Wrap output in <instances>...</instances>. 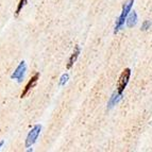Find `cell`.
<instances>
[{
  "instance_id": "obj_3",
  "label": "cell",
  "mask_w": 152,
  "mask_h": 152,
  "mask_svg": "<svg viewBox=\"0 0 152 152\" xmlns=\"http://www.w3.org/2000/svg\"><path fill=\"white\" fill-rule=\"evenodd\" d=\"M130 77H131V69L126 68L121 72L119 77V80H118V86H117V91L119 94H122V91H124V88L127 87L128 83H129Z\"/></svg>"
},
{
  "instance_id": "obj_2",
  "label": "cell",
  "mask_w": 152,
  "mask_h": 152,
  "mask_svg": "<svg viewBox=\"0 0 152 152\" xmlns=\"http://www.w3.org/2000/svg\"><path fill=\"white\" fill-rule=\"evenodd\" d=\"M41 130H42L41 124H35V126L32 128V130L29 132L28 136H27V140H26V144H25L26 148H30L32 145L35 144L38 135L41 133Z\"/></svg>"
},
{
  "instance_id": "obj_7",
  "label": "cell",
  "mask_w": 152,
  "mask_h": 152,
  "mask_svg": "<svg viewBox=\"0 0 152 152\" xmlns=\"http://www.w3.org/2000/svg\"><path fill=\"white\" fill-rule=\"evenodd\" d=\"M80 53H81V49H80V47H79V46H76L74 53L70 56V58H69V60H68V63H67V65H66V68L70 69L71 67L74 66L75 62L77 61V58H79V54H80Z\"/></svg>"
},
{
  "instance_id": "obj_9",
  "label": "cell",
  "mask_w": 152,
  "mask_h": 152,
  "mask_svg": "<svg viewBox=\"0 0 152 152\" xmlns=\"http://www.w3.org/2000/svg\"><path fill=\"white\" fill-rule=\"evenodd\" d=\"M27 2H28V0H19V2H18V4H17V8H16V10H15V17H17V16L19 15V13L21 12L23 7L27 4Z\"/></svg>"
},
{
  "instance_id": "obj_1",
  "label": "cell",
  "mask_w": 152,
  "mask_h": 152,
  "mask_svg": "<svg viewBox=\"0 0 152 152\" xmlns=\"http://www.w3.org/2000/svg\"><path fill=\"white\" fill-rule=\"evenodd\" d=\"M133 3H134V0H128L127 2L124 3V7H122V11L121 14L116 20V25H115V29H114V33H118V31L122 28V26L124 25V21L127 20V17L129 15V13L131 12V9L133 7Z\"/></svg>"
},
{
  "instance_id": "obj_8",
  "label": "cell",
  "mask_w": 152,
  "mask_h": 152,
  "mask_svg": "<svg viewBox=\"0 0 152 152\" xmlns=\"http://www.w3.org/2000/svg\"><path fill=\"white\" fill-rule=\"evenodd\" d=\"M126 23H127L128 28H132V27H134L137 23V13L135 12V11L129 13V15H128V17H127V20H126Z\"/></svg>"
},
{
  "instance_id": "obj_12",
  "label": "cell",
  "mask_w": 152,
  "mask_h": 152,
  "mask_svg": "<svg viewBox=\"0 0 152 152\" xmlns=\"http://www.w3.org/2000/svg\"><path fill=\"white\" fill-rule=\"evenodd\" d=\"M3 144H4V142H3V140H1V142H0V147H2Z\"/></svg>"
},
{
  "instance_id": "obj_6",
  "label": "cell",
  "mask_w": 152,
  "mask_h": 152,
  "mask_svg": "<svg viewBox=\"0 0 152 152\" xmlns=\"http://www.w3.org/2000/svg\"><path fill=\"white\" fill-rule=\"evenodd\" d=\"M121 100H122V94H119L117 91H114V93L112 94V96L110 97V100L107 101V110L113 109V107H114L116 104L119 103Z\"/></svg>"
},
{
  "instance_id": "obj_10",
  "label": "cell",
  "mask_w": 152,
  "mask_h": 152,
  "mask_svg": "<svg viewBox=\"0 0 152 152\" xmlns=\"http://www.w3.org/2000/svg\"><path fill=\"white\" fill-rule=\"evenodd\" d=\"M68 79H69V75L68 74H64L63 76L61 77V80H60V83H58V85H60V86H64V85L67 83Z\"/></svg>"
},
{
  "instance_id": "obj_4",
  "label": "cell",
  "mask_w": 152,
  "mask_h": 152,
  "mask_svg": "<svg viewBox=\"0 0 152 152\" xmlns=\"http://www.w3.org/2000/svg\"><path fill=\"white\" fill-rule=\"evenodd\" d=\"M38 79H39V74H38V72H36V74H34V76H33L32 78L29 80L28 83L26 84L25 88L23 89V91H21V94H20V98H25V97L27 96V94L30 91V89L33 88V87H34V85L37 83Z\"/></svg>"
},
{
  "instance_id": "obj_11",
  "label": "cell",
  "mask_w": 152,
  "mask_h": 152,
  "mask_svg": "<svg viewBox=\"0 0 152 152\" xmlns=\"http://www.w3.org/2000/svg\"><path fill=\"white\" fill-rule=\"evenodd\" d=\"M151 27V21L150 20H145L142 25V31H146Z\"/></svg>"
},
{
  "instance_id": "obj_5",
  "label": "cell",
  "mask_w": 152,
  "mask_h": 152,
  "mask_svg": "<svg viewBox=\"0 0 152 152\" xmlns=\"http://www.w3.org/2000/svg\"><path fill=\"white\" fill-rule=\"evenodd\" d=\"M25 71H26V63H25V61H21L20 63H19V65L17 66L16 70L12 74L11 78L15 79L18 82H21L23 79V76H25Z\"/></svg>"
}]
</instances>
